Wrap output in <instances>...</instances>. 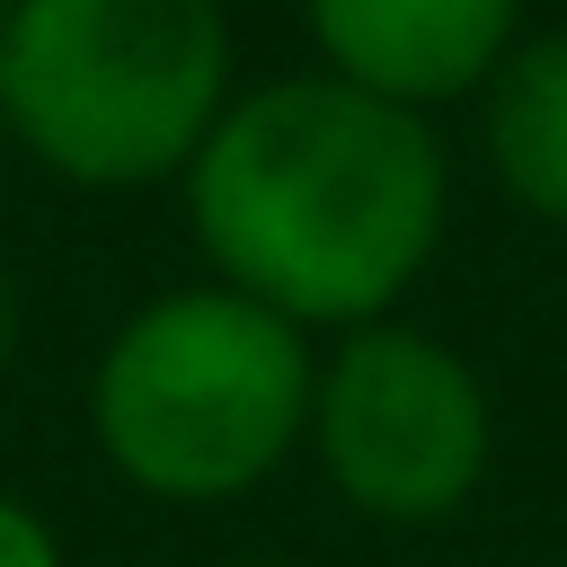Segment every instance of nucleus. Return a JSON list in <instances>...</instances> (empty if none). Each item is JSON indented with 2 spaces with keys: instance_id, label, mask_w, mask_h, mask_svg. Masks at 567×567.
<instances>
[{
  "instance_id": "obj_1",
  "label": "nucleus",
  "mask_w": 567,
  "mask_h": 567,
  "mask_svg": "<svg viewBox=\"0 0 567 567\" xmlns=\"http://www.w3.org/2000/svg\"><path fill=\"white\" fill-rule=\"evenodd\" d=\"M452 168L416 106L337 71L230 97L186 159V213L213 275L292 328H363L425 275Z\"/></svg>"
},
{
  "instance_id": "obj_2",
  "label": "nucleus",
  "mask_w": 567,
  "mask_h": 567,
  "mask_svg": "<svg viewBox=\"0 0 567 567\" xmlns=\"http://www.w3.org/2000/svg\"><path fill=\"white\" fill-rule=\"evenodd\" d=\"M310 346L292 319L230 284L142 301L89 372L97 452L168 505L248 496L310 434Z\"/></svg>"
},
{
  "instance_id": "obj_3",
  "label": "nucleus",
  "mask_w": 567,
  "mask_h": 567,
  "mask_svg": "<svg viewBox=\"0 0 567 567\" xmlns=\"http://www.w3.org/2000/svg\"><path fill=\"white\" fill-rule=\"evenodd\" d=\"M230 106L221 0H9L0 124L71 186L177 177Z\"/></svg>"
},
{
  "instance_id": "obj_4",
  "label": "nucleus",
  "mask_w": 567,
  "mask_h": 567,
  "mask_svg": "<svg viewBox=\"0 0 567 567\" xmlns=\"http://www.w3.org/2000/svg\"><path fill=\"white\" fill-rule=\"evenodd\" d=\"M310 443L354 514L443 523L478 496L496 416H487V381L434 328L363 319L310 381Z\"/></svg>"
},
{
  "instance_id": "obj_5",
  "label": "nucleus",
  "mask_w": 567,
  "mask_h": 567,
  "mask_svg": "<svg viewBox=\"0 0 567 567\" xmlns=\"http://www.w3.org/2000/svg\"><path fill=\"white\" fill-rule=\"evenodd\" d=\"M301 18L337 80L425 115L443 97L487 89L523 0H301Z\"/></svg>"
},
{
  "instance_id": "obj_6",
  "label": "nucleus",
  "mask_w": 567,
  "mask_h": 567,
  "mask_svg": "<svg viewBox=\"0 0 567 567\" xmlns=\"http://www.w3.org/2000/svg\"><path fill=\"white\" fill-rule=\"evenodd\" d=\"M478 142H487V168H496L505 204L567 230V27L505 44V62L487 71Z\"/></svg>"
},
{
  "instance_id": "obj_7",
  "label": "nucleus",
  "mask_w": 567,
  "mask_h": 567,
  "mask_svg": "<svg viewBox=\"0 0 567 567\" xmlns=\"http://www.w3.org/2000/svg\"><path fill=\"white\" fill-rule=\"evenodd\" d=\"M0 567H62L53 532H44L27 505H9V496H0Z\"/></svg>"
},
{
  "instance_id": "obj_8",
  "label": "nucleus",
  "mask_w": 567,
  "mask_h": 567,
  "mask_svg": "<svg viewBox=\"0 0 567 567\" xmlns=\"http://www.w3.org/2000/svg\"><path fill=\"white\" fill-rule=\"evenodd\" d=\"M18 337H27V292H18V275H9V257H0V372L18 363Z\"/></svg>"
},
{
  "instance_id": "obj_9",
  "label": "nucleus",
  "mask_w": 567,
  "mask_h": 567,
  "mask_svg": "<svg viewBox=\"0 0 567 567\" xmlns=\"http://www.w3.org/2000/svg\"><path fill=\"white\" fill-rule=\"evenodd\" d=\"M0 168H9V124H0Z\"/></svg>"
},
{
  "instance_id": "obj_10",
  "label": "nucleus",
  "mask_w": 567,
  "mask_h": 567,
  "mask_svg": "<svg viewBox=\"0 0 567 567\" xmlns=\"http://www.w3.org/2000/svg\"><path fill=\"white\" fill-rule=\"evenodd\" d=\"M248 567H292V558H248Z\"/></svg>"
},
{
  "instance_id": "obj_11",
  "label": "nucleus",
  "mask_w": 567,
  "mask_h": 567,
  "mask_svg": "<svg viewBox=\"0 0 567 567\" xmlns=\"http://www.w3.org/2000/svg\"><path fill=\"white\" fill-rule=\"evenodd\" d=\"M0 27H9V0H0Z\"/></svg>"
}]
</instances>
